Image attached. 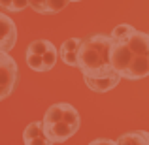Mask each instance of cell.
<instances>
[{"label":"cell","mask_w":149,"mask_h":145,"mask_svg":"<svg viewBox=\"0 0 149 145\" xmlns=\"http://www.w3.org/2000/svg\"><path fill=\"white\" fill-rule=\"evenodd\" d=\"M81 45V38H68L64 44L58 49V57L64 62L66 66H72V68H77V51H79Z\"/></svg>","instance_id":"cell-8"},{"label":"cell","mask_w":149,"mask_h":145,"mask_svg":"<svg viewBox=\"0 0 149 145\" xmlns=\"http://www.w3.org/2000/svg\"><path fill=\"white\" fill-rule=\"evenodd\" d=\"M72 2H81V0H72Z\"/></svg>","instance_id":"cell-15"},{"label":"cell","mask_w":149,"mask_h":145,"mask_svg":"<svg viewBox=\"0 0 149 145\" xmlns=\"http://www.w3.org/2000/svg\"><path fill=\"white\" fill-rule=\"evenodd\" d=\"M111 38V66L123 79L138 81L149 76V34L134 26L117 25Z\"/></svg>","instance_id":"cell-1"},{"label":"cell","mask_w":149,"mask_h":145,"mask_svg":"<svg viewBox=\"0 0 149 145\" xmlns=\"http://www.w3.org/2000/svg\"><path fill=\"white\" fill-rule=\"evenodd\" d=\"M17 44V26L10 15L0 11V51L10 53Z\"/></svg>","instance_id":"cell-5"},{"label":"cell","mask_w":149,"mask_h":145,"mask_svg":"<svg viewBox=\"0 0 149 145\" xmlns=\"http://www.w3.org/2000/svg\"><path fill=\"white\" fill-rule=\"evenodd\" d=\"M81 124L79 111L68 102H57L49 105L42 119V128L53 143H64L77 134Z\"/></svg>","instance_id":"cell-3"},{"label":"cell","mask_w":149,"mask_h":145,"mask_svg":"<svg viewBox=\"0 0 149 145\" xmlns=\"http://www.w3.org/2000/svg\"><path fill=\"white\" fill-rule=\"evenodd\" d=\"M147 34H149V30H147Z\"/></svg>","instance_id":"cell-16"},{"label":"cell","mask_w":149,"mask_h":145,"mask_svg":"<svg viewBox=\"0 0 149 145\" xmlns=\"http://www.w3.org/2000/svg\"><path fill=\"white\" fill-rule=\"evenodd\" d=\"M117 145H149V132L134 130L117 138Z\"/></svg>","instance_id":"cell-11"},{"label":"cell","mask_w":149,"mask_h":145,"mask_svg":"<svg viewBox=\"0 0 149 145\" xmlns=\"http://www.w3.org/2000/svg\"><path fill=\"white\" fill-rule=\"evenodd\" d=\"M72 0H29V8L36 13H58L62 11Z\"/></svg>","instance_id":"cell-10"},{"label":"cell","mask_w":149,"mask_h":145,"mask_svg":"<svg viewBox=\"0 0 149 145\" xmlns=\"http://www.w3.org/2000/svg\"><path fill=\"white\" fill-rule=\"evenodd\" d=\"M57 57H58V51L57 47L51 49L49 53L45 55H26L25 53V62L26 66H29L32 72H38V74H44V72H49V70L55 68V64H57Z\"/></svg>","instance_id":"cell-6"},{"label":"cell","mask_w":149,"mask_h":145,"mask_svg":"<svg viewBox=\"0 0 149 145\" xmlns=\"http://www.w3.org/2000/svg\"><path fill=\"white\" fill-rule=\"evenodd\" d=\"M0 6L6 11L17 13V11H23L25 8H29V0H0Z\"/></svg>","instance_id":"cell-13"},{"label":"cell","mask_w":149,"mask_h":145,"mask_svg":"<svg viewBox=\"0 0 149 145\" xmlns=\"http://www.w3.org/2000/svg\"><path fill=\"white\" fill-rule=\"evenodd\" d=\"M111 51V38L109 34H93L81 40L77 51V68L83 77H109L117 74L109 58Z\"/></svg>","instance_id":"cell-2"},{"label":"cell","mask_w":149,"mask_h":145,"mask_svg":"<svg viewBox=\"0 0 149 145\" xmlns=\"http://www.w3.org/2000/svg\"><path fill=\"white\" fill-rule=\"evenodd\" d=\"M19 81V66L6 51H0V102L11 96Z\"/></svg>","instance_id":"cell-4"},{"label":"cell","mask_w":149,"mask_h":145,"mask_svg":"<svg viewBox=\"0 0 149 145\" xmlns=\"http://www.w3.org/2000/svg\"><path fill=\"white\" fill-rule=\"evenodd\" d=\"M121 79H123V77H121L119 74H113V76H109V77H98V79H95V77H83L85 85H87L91 91H95V92H108V91H111V89H115L117 85H119Z\"/></svg>","instance_id":"cell-9"},{"label":"cell","mask_w":149,"mask_h":145,"mask_svg":"<svg viewBox=\"0 0 149 145\" xmlns=\"http://www.w3.org/2000/svg\"><path fill=\"white\" fill-rule=\"evenodd\" d=\"M23 143L25 145H55L45 136L44 128H42V121H32V123L26 124V128L23 130Z\"/></svg>","instance_id":"cell-7"},{"label":"cell","mask_w":149,"mask_h":145,"mask_svg":"<svg viewBox=\"0 0 149 145\" xmlns=\"http://www.w3.org/2000/svg\"><path fill=\"white\" fill-rule=\"evenodd\" d=\"M51 49H55V45L51 44L49 40H36V42H32V44L26 47L25 53L26 55H45V53H49Z\"/></svg>","instance_id":"cell-12"},{"label":"cell","mask_w":149,"mask_h":145,"mask_svg":"<svg viewBox=\"0 0 149 145\" xmlns=\"http://www.w3.org/2000/svg\"><path fill=\"white\" fill-rule=\"evenodd\" d=\"M89 145H117V142H113V139H108V138H98V139H93Z\"/></svg>","instance_id":"cell-14"}]
</instances>
